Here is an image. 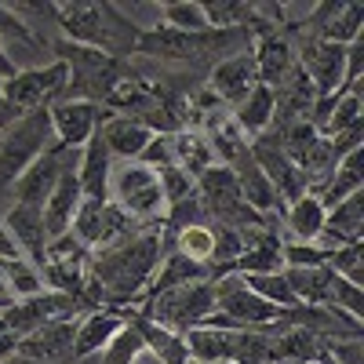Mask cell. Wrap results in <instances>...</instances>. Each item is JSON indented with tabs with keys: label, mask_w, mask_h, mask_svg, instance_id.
<instances>
[{
	"label": "cell",
	"mask_w": 364,
	"mask_h": 364,
	"mask_svg": "<svg viewBox=\"0 0 364 364\" xmlns=\"http://www.w3.org/2000/svg\"><path fill=\"white\" fill-rule=\"evenodd\" d=\"M219 364H230V360H219Z\"/></svg>",
	"instance_id": "47"
},
{
	"label": "cell",
	"mask_w": 364,
	"mask_h": 364,
	"mask_svg": "<svg viewBox=\"0 0 364 364\" xmlns=\"http://www.w3.org/2000/svg\"><path fill=\"white\" fill-rule=\"evenodd\" d=\"M51 18L63 29V41L95 48L109 58H120V63H128L135 55V44L142 33L109 0H55Z\"/></svg>",
	"instance_id": "2"
},
{
	"label": "cell",
	"mask_w": 364,
	"mask_h": 364,
	"mask_svg": "<svg viewBox=\"0 0 364 364\" xmlns=\"http://www.w3.org/2000/svg\"><path fill=\"white\" fill-rule=\"evenodd\" d=\"M109 200L124 211L135 226H161L168 215V200L161 190V175L139 161L132 164H113L109 175Z\"/></svg>",
	"instance_id": "4"
},
{
	"label": "cell",
	"mask_w": 364,
	"mask_h": 364,
	"mask_svg": "<svg viewBox=\"0 0 364 364\" xmlns=\"http://www.w3.org/2000/svg\"><path fill=\"white\" fill-rule=\"evenodd\" d=\"M139 230H146V226H135L113 200H80L73 226H70L73 240L84 252L117 248V245H124L128 237H135Z\"/></svg>",
	"instance_id": "8"
},
{
	"label": "cell",
	"mask_w": 364,
	"mask_h": 364,
	"mask_svg": "<svg viewBox=\"0 0 364 364\" xmlns=\"http://www.w3.org/2000/svg\"><path fill=\"white\" fill-rule=\"evenodd\" d=\"M84 310V302H77L73 295H63V291H41L33 299H18V302H8L0 310V331H11V336H29L37 331L41 324H51V321H66V317H77ZM87 314V310H84Z\"/></svg>",
	"instance_id": "9"
},
{
	"label": "cell",
	"mask_w": 364,
	"mask_h": 364,
	"mask_svg": "<svg viewBox=\"0 0 364 364\" xmlns=\"http://www.w3.org/2000/svg\"><path fill=\"white\" fill-rule=\"evenodd\" d=\"M120 328H124L120 310H91V314H84L77 321V336H73V364L95 357Z\"/></svg>",
	"instance_id": "23"
},
{
	"label": "cell",
	"mask_w": 364,
	"mask_h": 364,
	"mask_svg": "<svg viewBox=\"0 0 364 364\" xmlns=\"http://www.w3.org/2000/svg\"><path fill=\"white\" fill-rule=\"evenodd\" d=\"M168 146H171V161H175V168H178V171H186L193 182H197L211 164H215V154H211L208 135L197 132V128H182V132L168 135Z\"/></svg>",
	"instance_id": "24"
},
{
	"label": "cell",
	"mask_w": 364,
	"mask_h": 364,
	"mask_svg": "<svg viewBox=\"0 0 364 364\" xmlns=\"http://www.w3.org/2000/svg\"><path fill=\"white\" fill-rule=\"evenodd\" d=\"M211 314H215V284L211 281L178 284V288L157 291L146 302H139V317L157 321L161 328H171L178 336H186L190 328L204 324Z\"/></svg>",
	"instance_id": "5"
},
{
	"label": "cell",
	"mask_w": 364,
	"mask_h": 364,
	"mask_svg": "<svg viewBox=\"0 0 364 364\" xmlns=\"http://www.w3.org/2000/svg\"><path fill=\"white\" fill-rule=\"evenodd\" d=\"M18 353V336H11V331H0V364L11 360Z\"/></svg>",
	"instance_id": "42"
},
{
	"label": "cell",
	"mask_w": 364,
	"mask_h": 364,
	"mask_svg": "<svg viewBox=\"0 0 364 364\" xmlns=\"http://www.w3.org/2000/svg\"><path fill=\"white\" fill-rule=\"evenodd\" d=\"M360 190H364V146L353 149V154H346V157L336 164V171H331L328 186H324V193H321L317 200H321L324 211H328V208H336L339 200H346V197H353V193H360Z\"/></svg>",
	"instance_id": "29"
},
{
	"label": "cell",
	"mask_w": 364,
	"mask_h": 364,
	"mask_svg": "<svg viewBox=\"0 0 364 364\" xmlns=\"http://www.w3.org/2000/svg\"><path fill=\"white\" fill-rule=\"evenodd\" d=\"M0 226L8 230V237L15 240V248L22 252V259H29L37 269L48 259V230H44V211L29 208V204H11L4 211Z\"/></svg>",
	"instance_id": "17"
},
{
	"label": "cell",
	"mask_w": 364,
	"mask_h": 364,
	"mask_svg": "<svg viewBox=\"0 0 364 364\" xmlns=\"http://www.w3.org/2000/svg\"><path fill=\"white\" fill-rule=\"evenodd\" d=\"M255 84H259V73H255L252 48L240 51V55H230V58H223V63H215L208 70V91L215 95V102H226L230 109H237L245 102Z\"/></svg>",
	"instance_id": "14"
},
{
	"label": "cell",
	"mask_w": 364,
	"mask_h": 364,
	"mask_svg": "<svg viewBox=\"0 0 364 364\" xmlns=\"http://www.w3.org/2000/svg\"><path fill=\"white\" fill-rule=\"evenodd\" d=\"M273 109H277V95H273V87L255 84L252 95L240 102L230 117H233L237 132L252 142V139H259V135H266V132L273 128Z\"/></svg>",
	"instance_id": "25"
},
{
	"label": "cell",
	"mask_w": 364,
	"mask_h": 364,
	"mask_svg": "<svg viewBox=\"0 0 364 364\" xmlns=\"http://www.w3.org/2000/svg\"><path fill=\"white\" fill-rule=\"evenodd\" d=\"M73 336H77V317L41 324L37 331L18 339V357L37 364H73Z\"/></svg>",
	"instance_id": "16"
},
{
	"label": "cell",
	"mask_w": 364,
	"mask_h": 364,
	"mask_svg": "<svg viewBox=\"0 0 364 364\" xmlns=\"http://www.w3.org/2000/svg\"><path fill=\"white\" fill-rule=\"evenodd\" d=\"M120 317L135 324V331L142 336V346H146V353L154 357L157 364H193V360H190V350H186V339H182L178 331H171V328H161L157 321L139 317V314H124V310H120Z\"/></svg>",
	"instance_id": "22"
},
{
	"label": "cell",
	"mask_w": 364,
	"mask_h": 364,
	"mask_svg": "<svg viewBox=\"0 0 364 364\" xmlns=\"http://www.w3.org/2000/svg\"><path fill=\"white\" fill-rule=\"evenodd\" d=\"M357 37H364V4H357V0H343L339 11L328 18V26L321 29L317 41H328V44H353Z\"/></svg>",
	"instance_id": "33"
},
{
	"label": "cell",
	"mask_w": 364,
	"mask_h": 364,
	"mask_svg": "<svg viewBox=\"0 0 364 364\" xmlns=\"http://www.w3.org/2000/svg\"><path fill=\"white\" fill-rule=\"evenodd\" d=\"M281 219H284V230L291 233L295 245H317L321 240V230H324V219H328V211L317 197H299L295 204H288L281 211Z\"/></svg>",
	"instance_id": "27"
},
{
	"label": "cell",
	"mask_w": 364,
	"mask_h": 364,
	"mask_svg": "<svg viewBox=\"0 0 364 364\" xmlns=\"http://www.w3.org/2000/svg\"><path fill=\"white\" fill-rule=\"evenodd\" d=\"M66 84H70V70L58 58L51 66L18 70L11 80H4V106H8L11 120H22L37 109H51L66 95Z\"/></svg>",
	"instance_id": "7"
},
{
	"label": "cell",
	"mask_w": 364,
	"mask_h": 364,
	"mask_svg": "<svg viewBox=\"0 0 364 364\" xmlns=\"http://www.w3.org/2000/svg\"><path fill=\"white\" fill-rule=\"evenodd\" d=\"M48 146H51L48 109L29 113V117L15 120L8 132H0V200L11 197V186L18 182V175L33 164Z\"/></svg>",
	"instance_id": "6"
},
{
	"label": "cell",
	"mask_w": 364,
	"mask_h": 364,
	"mask_svg": "<svg viewBox=\"0 0 364 364\" xmlns=\"http://www.w3.org/2000/svg\"><path fill=\"white\" fill-rule=\"evenodd\" d=\"M237 277H240V273H237ZM240 281H245L259 299H266L269 306H277V310H295L299 306L291 288H288V281H284V269L281 273H245Z\"/></svg>",
	"instance_id": "37"
},
{
	"label": "cell",
	"mask_w": 364,
	"mask_h": 364,
	"mask_svg": "<svg viewBox=\"0 0 364 364\" xmlns=\"http://www.w3.org/2000/svg\"><path fill=\"white\" fill-rule=\"evenodd\" d=\"M284 269L288 266H328V248H317V245H295V240H284Z\"/></svg>",
	"instance_id": "41"
},
{
	"label": "cell",
	"mask_w": 364,
	"mask_h": 364,
	"mask_svg": "<svg viewBox=\"0 0 364 364\" xmlns=\"http://www.w3.org/2000/svg\"><path fill=\"white\" fill-rule=\"evenodd\" d=\"M295 63L302 66V73L310 77L317 102H328L343 91V63H346V48L328 44V41H306L299 51Z\"/></svg>",
	"instance_id": "12"
},
{
	"label": "cell",
	"mask_w": 364,
	"mask_h": 364,
	"mask_svg": "<svg viewBox=\"0 0 364 364\" xmlns=\"http://www.w3.org/2000/svg\"><path fill=\"white\" fill-rule=\"evenodd\" d=\"M8 41H18V44H29V48L44 44L33 29H29V22H22L8 4H0V44H8Z\"/></svg>",
	"instance_id": "40"
},
{
	"label": "cell",
	"mask_w": 364,
	"mask_h": 364,
	"mask_svg": "<svg viewBox=\"0 0 364 364\" xmlns=\"http://www.w3.org/2000/svg\"><path fill=\"white\" fill-rule=\"evenodd\" d=\"M161 259H164L161 226H146L117 248L91 252L84 306L87 310H128L149 288Z\"/></svg>",
	"instance_id": "1"
},
{
	"label": "cell",
	"mask_w": 364,
	"mask_h": 364,
	"mask_svg": "<svg viewBox=\"0 0 364 364\" xmlns=\"http://www.w3.org/2000/svg\"><path fill=\"white\" fill-rule=\"evenodd\" d=\"M4 364H37V360H26V357H18V353H15V357H11V360H4Z\"/></svg>",
	"instance_id": "45"
},
{
	"label": "cell",
	"mask_w": 364,
	"mask_h": 364,
	"mask_svg": "<svg viewBox=\"0 0 364 364\" xmlns=\"http://www.w3.org/2000/svg\"><path fill=\"white\" fill-rule=\"evenodd\" d=\"M18 70H15V63H11V55L4 51V44H0V80H11Z\"/></svg>",
	"instance_id": "43"
},
{
	"label": "cell",
	"mask_w": 364,
	"mask_h": 364,
	"mask_svg": "<svg viewBox=\"0 0 364 364\" xmlns=\"http://www.w3.org/2000/svg\"><path fill=\"white\" fill-rule=\"evenodd\" d=\"M77 157L80 149H66V161H63V171H58V182L44 204V230H48V245L58 237H66L70 226H73V215L80 208V182H77Z\"/></svg>",
	"instance_id": "13"
},
{
	"label": "cell",
	"mask_w": 364,
	"mask_h": 364,
	"mask_svg": "<svg viewBox=\"0 0 364 364\" xmlns=\"http://www.w3.org/2000/svg\"><path fill=\"white\" fill-rule=\"evenodd\" d=\"M321 364H331V360H321Z\"/></svg>",
	"instance_id": "46"
},
{
	"label": "cell",
	"mask_w": 364,
	"mask_h": 364,
	"mask_svg": "<svg viewBox=\"0 0 364 364\" xmlns=\"http://www.w3.org/2000/svg\"><path fill=\"white\" fill-rule=\"evenodd\" d=\"M11 124H15V120H11V113L4 106V80H0V132H8Z\"/></svg>",
	"instance_id": "44"
},
{
	"label": "cell",
	"mask_w": 364,
	"mask_h": 364,
	"mask_svg": "<svg viewBox=\"0 0 364 364\" xmlns=\"http://www.w3.org/2000/svg\"><path fill=\"white\" fill-rule=\"evenodd\" d=\"M164 252H178V255H186V259H193V262L211 266V259H215V226H211V223L186 226L182 233L171 237V245H168Z\"/></svg>",
	"instance_id": "34"
},
{
	"label": "cell",
	"mask_w": 364,
	"mask_h": 364,
	"mask_svg": "<svg viewBox=\"0 0 364 364\" xmlns=\"http://www.w3.org/2000/svg\"><path fill=\"white\" fill-rule=\"evenodd\" d=\"M161 26H171L178 33H208V15L200 0H164L161 4Z\"/></svg>",
	"instance_id": "36"
},
{
	"label": "cell",
	"mask_w": 364,
	"mask_h": 364,
	"mask_svg": "<svg viewBox=\"0 0 364 364\" xmlns=\"http://www.w3.org/2000/svg\"><path fill=\"white\" fill-rule=\"evenodd\" d=\"M252 58H255V73H259V84L266 87H281L284 77L295 70V44L288 33H281L277 26H269L266 18L255 26V41H252Z\"/></svg>",
	"instance_id": "10"
},
{
	"label": "cell",
	"mask_w": 364,
	"mask_h": 364,
	"mask_svg": "<svg viewBox=\"0 0 364 364\" xmlns=\"http://www.w3.org/2000/svg\"><path fill=\"white\" fill-rule=\"evenodd\" d=\"M230 171H233L237 186H240V197H245V204H248L252 211H259V215H266V219H277L281 211H284L281 200H277V190L269 186V178H266L262 168L252 161L248 149L230 164Z\"/></svg>",
	"instance_id": "19"
},
{
	"label": "cell",
	"mask_w": 364,
	"mask_h": 364,
	"mask_svg": "<svg viewBox=\"0 0 364 364\" xmlns=\"http://www.w3.org/2000/svg\"><path fill=\"white\" fill-rule=\"evenodd\" d=\"M146 353V346H142V336L135 331V324L132 321H124V328L117 331V336L95 353L99 357V364H139V357Z\"/></svg>",
	"instance_id": "38"
},
{
	"label": "cell",
	"mask_w": 364,
	"mask_h": 364,
	"mask_svg": "<svg viewBox=\"0 0 364 364\" xmlns=\"http://www.w3.org/2000/svg\"><path fill=\"white\" fill-rule=\"evenodd\" d=\"M0 284H4V291H8L11 302H18V299H33V295L44 291L41 269L29 262V259H22V255H15V259H0Z\"/></svg>",
	"instance_id": "31"
},
{
	"label": "cell",
	"mask_w": 364,
	"mask_h": 364,
	"mask_svg": "<svg viewBox=\"0 0 364 364\" xmlns=\"http://www.w3.org/2000/svg\"><path fill=\"white\" fill-rule=\"evenodd\" d=\"M321 237L328 240V252L346 248V245H360V237H364V190L339 200L336 208H328Z\"/></svg>",
	"instance_id": "21"
},
{
	"label": "cell",
	"mask_w": 364,
	"mask_h": 364,
	"mask_svg": "<svg viewBox=\"0 0 364 364\" xmlns=\"http://www.w3.org/2000/svg\"><path fill=\"white\" fill-rule=\"evenodd\" d=\"M357 120H364L360 87H346V91H339V99L331 102V109H328V117H324V124H321V135L331 139V135H339V132L353 128Z\"/></svg>",
	"instance_id": "35"
},
{
	"label": "cell",
	"mask_w": 364,
	"mask_h": 364,
	"mask_svg": "<svg viewBox=\"0 0 364 364\" xmlns=\"http://www.w3.org/2000/svg\"><path fill=\"white\" fill-rule=\"evenodd\" d=\"M200 4L211 29H255L259 22V4H248V0H200Z\"/></svg>",
	"instance_id": "32"
},
{
	"label": "cell",
	"mask_w": 364,
	"mask_h": 364,
	"mask_svg": "<svg viewBox=\"0 0 364 364\" xmlns=\"http://www.w3.org/2000/svg\"><path fill=\"white\" fill-rule=\"evenodd\" d=\"M233 331L237 328H211V324H197L186 336V350L193 364H219L230 360L233 364Z\"/></svg>",
	"instance_id": "26"
},
{
	"label": "cell",
	"mask_w": 364,
	"mask_h": 364,
	"mask_svg": "<svg viewBox=\"0 0 364 364\" xmlns=\"http://www.w3.org/2000/svg\"><path fill=\"white\" fill-rule=\"evenodd\" d=\"M55 58L66 63V70H70V84H66L63 99H84V102L102 106V109H106L109 91L132 70V63H120V58H109V55H102L95 48H84V44H70L63 37L55 41Z\"/></svg>",
	"instance_id": "3"
},
{
	"label": "cell",
	"mask_w": 364,
	"mask_h": 364,
	"mask_svg": "<svg viewBox=\"0 0 364 364\" xmlns=\"http://www.w3.org/2000/svg\"><path fill=\"white\" fill-rule=\"evenodd\" d=\"M99 135H102V142H106V149H109V157H113V161H124V164L139 161L142 149L149 146V139H154V132H149V128H142L139 120L120 117V113H109V117L102 120Z\"/></svg>",
	"instance_id": "20"
},
{
	"label": "cell",
	"mask_w": 364,
	"mask_h": 364,
	"mask_svg": "<svg viewBox=\"0 0 364 364\" xmlns=\"http://www.w3.org/2000/svg\"><path fill=\"white\" fill-rule=\"evenodd\" d=\"M281 248H284V240L277 233H262L240 252V259L233 262L230 273H240V277H245V273H281L284 269Z\"/></svg>",
	"instance_id": "30"
},
{
	"label": "cell",
	"mask_w": 364,
	"mask_h": 364,
	"mask_svg": "<svg viewBox=\"0 0 364 364\" xmlns=\"http://www.w3.org/2000/svg\"><path fill=\"white\" fill-rule=\"evenodd\" d=\"M109 175H113V157L95 132L77 157V182H80V197L84 200H109Z\"/></svg>",
	"instance_id": "18"
},
{
	"label": "cell",
	"mask_w": 364,
	"mask_h": 364,
	"mask_svg": "<svg viewBox=\"0 0 364 364\" xmlns=\"http://www.w3.org/2000/svg\"><path fill=\"white\" fill-rule=\"evenodd\" d=\"M51 135L63 149H80L91 135L99 132V124L109 117V109L95 106V102H84V99H58L51 109Z\"/></svg>",
	"instance_id": "11"
},
{
	"label": "cell",
	"mask_w": 364,
	"mask_h": 364,
	"mask_svg": "<svg viewBox=\"0 0 364 364\" xmlns=\"http://www.w3.org/2000/svg\"><path fill=\"white\" fill-rule=\"evenodd\" d=\"M284 281H288L299 306H328V291H331L336 273L328 266H288Z\"/></svg>",
	"instance_id": "28"
},
{
	"label": "cell",
	"mask_w": 364,
	"mask_h": 364,
	"mask_svg": "<svg viewBox=\"0 0 364 364\" xmlns=\"http://www.w3.org/2000/svg\"><path fill=\"white\" fill-rule=\"evenodd\" d=\"M328 269L339 273L343 281L364 288V248L360 245H346V248H336L328 255Z\"/></svg>",
	"instance_id": "39"
},
{
	"label": "cell",
	"mask_w": 364,
	"mask_h": 364,
	"mask_svg": "<svg viewBox=\"0 0 364 364\" xmlns=\"http://www.w3.org/2000/svg\"><path fill=\"white\" fill-rule=\"evenodd\" d=\"M63 161H66V149L58 142H51L44 154L18 175V182L11 186V204H29V208L44 211L55 182H58V171H63Z\"/></svg>",
	"instance_id": "15"
}]
</instances>
